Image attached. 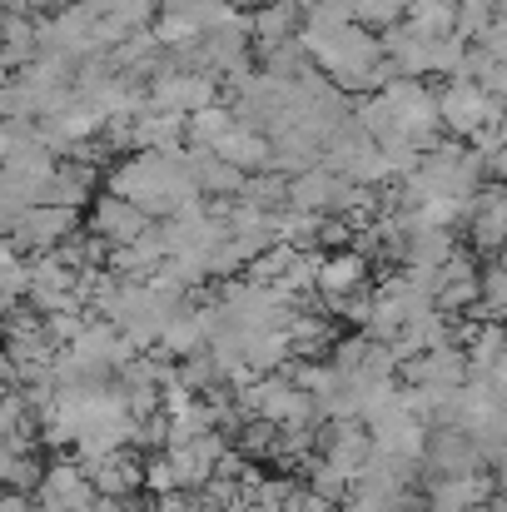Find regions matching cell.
<instances>
[{
    "instance_id": "7a4b0ae2",
    "label": "cell",
    "mask_w": 507,
    "mask_h": 512,
    "mask_svg": "<svg viewBox=\"0 0 507 512\" xmlns=\"http://www.w3.org/2000/svg\"><path fill=\"white\" fill-rule=\"evenodd\" d=\"M224 80L219 75H160L150 85V110H165V115H199L209 105H224Z\"/></svg>"
},
{
    "instance_id": "52a82bcc",
    "label": "cell",
    "mask_w": 507,
    "mask_h": 512,
    "mask_svg": "<svg viewBox=\"0 0 507 512\" xmlns=\"http://www.w3.org/2000/svg\"><path fill=\"white\" fill-rule=\"evenodd\" d=\"M219 160H229L234 170H244V174H269L274 170V140L269 135H259V130H234L219 150H214Z\"/></svg>"
},
{
    "instance_id": "8fae6325",
    "label": "cell",
    "mask_w": 507,
    "mask_h": 512,
    "mask_svg": "<svg viewBox=\"0 0 507 512\" xmlns=\"http://www.w3.org/2000/svg\"><path fill=\"white\" fill-rule=\"evenodd\" d=\"M319 284H324L329 294H348V289H358V284H363V259H358V254H338V259H324V274H319Z\"/></svg>"
},
{
    "instance_id": "5bb4252c",
    "label": "cell",
    "mask_w": 507,
    "mask_h": 512,
    "mask_svg": "<svg viewBox=\"0 0 507 512\" xmlns=\"http://www.w3.org/2000/svg\"><path fill=\"white\" fill-rule=\"evenodd\" d=\"M493 383H498V398L507 403V363H498V373H493Z\"/></svg>"
},
{
    "instance_id": "7c38bea8",
    "label": "cell",
    "mask_w": 507,
    "mask_h": 512,
    "mask_svg": "<svg viewBox=\"0 0 507 512\" xmlns=\"http://www.w3.org/2000/svg\"><path fill=\"white\" fill-rule=\"evenodd\" d=\"M473 45H483L498 65H507V15H498V20H493V25H488V30L473 40Z\"/></svg>"
},
{
    "instance_id": "5b68a950",
    "label": "cell",
    "mask_w": 507,
    "mask_h": 512,
    "mask_svg": "<svg viewBox=\"0 0 507 512\" xmlns=\"http://www.w3.org/2000/svg\"><path fill=\"white\" fill-rule=\"evenodd\" d=\"M254 20V45H284L304 35V0H269L264 10L249 15Z\"/></svg>"
},
{
    "instance_id": "30bf717a",
    "label": "cell",
    "mask_w": 507,
    "mask_h": 512,
    "mask_svg": "<svg viewBox=\"0 0 507 512\" xmlns=\"http://www.w3.org/2000/svg\"><path fill=\"white\" fill-rule=\"evenodd\" d=\"M408 25L423 35H458V0H408Z\"/></svg>"
},
{
    "instance_id": "3957f363",
    "label": "cell",
    "mask_w": 507,
    "mask_h": 512,
    "mask_svg": "<svg viewBox=\"0 0 507 512\" xmlns=\"http://www.w3.org/2000/svg\"><path fill=\"white\" fill-rule=\"evenodd\" d=\"M95 234H100V239H110L115 249L140 244V239L150 234V214H145L140 204L120 199V194H105V199L95 204Z\"/></svg>"
},
{
    "instance_id": "9c48e42d",
    "label": "cell",
    "mask_w": 507,
    "mask_h": 512,
    "mask_svg": "<svg viewBox=\"0 0 507 512\" xmlns=\"http://www.w3.org/2000/svg\"><path fill=\"white\" fill-rule=\"evenodd\" d=\"M90 189H95V165H85V160H65V165L55 170V184H50V204H60V209H80V204L90 199Z\"/></svg>"
},
{
    "instance_id": "8992f818",
    "label": "cell",
    "mask_w": 507,
    "mask_h": 512,
    "mask_svg": "<svg viewBox=\"0 0 507 512\" xmlns=\"http://www.w3.org/2000/svg\"><path fill=\"white\" fill-rule=\"evenodd\" d=\"M338 194H343V174H334L329 165L289 179V204H294V209H309V214L338 209Z\"/></svg>"
},
{
    "instance_id": "ba28073f",
    "label": "cell",
    "mask_w": 507,
    "mask_h": 512,
    "mask_svg": "<svg viewBox=\"0 0 507 512\" xmlns=\"http://www.w3.org/2000/svg\"><path fill=\"white\" fill-rule=\"evenodd\" d=\"M234 130H239L234 105H229V100H224V105H209V110L189 115V150H219Z\"/></svg>"
},
{
    "instance_id": "277c9868",
    "label": "cell",
    "mask_w": 507,
    "mask_h": 512,
    "mask_svg": "<svg viewBox=\"0 0 507 512\" xmlns=\"http://www.w3.org/2000/svg\"><path fill=\"white\" fill-rule=\"evenodd\" d=\"M70 229H75V209L40 204V209H30L20 224H10V249H50V244H60Z\"/></svg>"
},
{
    "instance_id": "6da1fadb",
    "label": "cell",
    "mask_w": 507,
    "mask_h": 512,
    "mask_svg": "<svg viewBox=\"0 0 507 512\" xmlns=\"http://www.w3.org/2000/svg\"><path fill=\"white\" fill-rule=\"evenodd\" d=\"M438 110H443V130H453L458 140H473L483 130H498L507 120V105L478 80H443L438 90Z\"/></svg>"
},
{
    "instance_id": "4fadbf2b",
    "label": "cell",
    "mask_w": 507,
    "mask_h": 512,
    "mask_svg": "<svg viewBox=\"0 0 507 512\" xmlns=\"http://www.w3.org/2000/svg\"><path fill=\"white\" fill-rule=\"evenodd\" d=\"M229 5H234V10H239V15H254V10H264V5H269V0H229Z\"/></svg>"
}]
</instances>
